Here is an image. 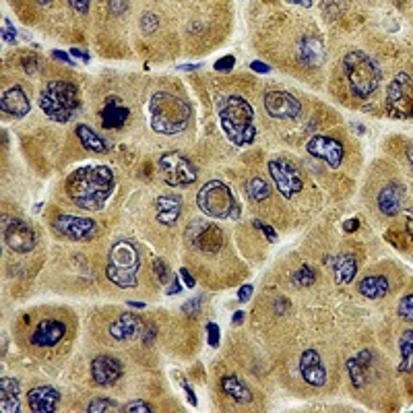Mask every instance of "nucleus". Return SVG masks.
I'll return each instance as SVG.
<instances>
[{
	"label": "nucleus",
	"instance_id": "nucleus-1",
	"mask_svg": "<svg viewBox=\"0 0 413 413\" xmlns=\"http://www.w3.org/2000/svg\"><path fill=\"white\" fill-rule=\"evenodd\" d=\"M116 186L114 172L108 166H87L75 170L66 180V195L75 206L102 211Z\"/></svg>",
	"mask_w": 413,
	"mask_h": 413
},
{
	"label": "nucleus",
	"instance_id": "nucleus-2",
	"mask_svg": "<svg viewBox=\"0 0 413 413\" xmlns=\"http://www.w3.org/2000/svg\"><path fill=\"white\" fill-rule=\"evenodd\" d=\"M149 116H151V128L160 135H178L186 131L193 118L191 106L168 91H157L149 99Z\"/></svg>",
	"mask_w": 413,
	"mask_h": 413
},
{
	"label": "nucleus",
	"instance_id": "nucleus-3",
	"mask_svg": "<svg viewBox=\"0 0 413 413\" xmlns=\"http://www.w3.org/2000/svg\"><path fill=\"white\" fill-rule=\"evenodd\" d=\"M219 122H221L225 137L238 147L250 145L256 139L254 110L240 95H229L223 102L221 112H219Z\"/></svg>",
	"mask_w": 413,
	"mask_h": 413
},
{
	"label": "nucleus",
	"instance_id": "nucleus-4",
	"mask_svg": "<svg viewBox=\"0 0 413 413\" xmlns=\"http://www.w3.org/2000/svg\"><path fill=\"white\" fill-rule=\"evenodd\" d=\"M343 70L356 97H370L381 87L383 70L378 62L362 50H354L343 58Z\"/></svg>",
	"mask_w": 413,
	"mask_h": 413
},
{
	"label": "nucleus",
	"instance_id": "nucleus-5",
	"mask_svg": "<svg viewBox=\"0 0 413 413\" xmlns=\"http://www.w3.org/2000/svg\"><path fill=\"white\" fill-rule=\"evenodd\" d=\"M139 269H141V256H139L137 246L128 240H118L112 246L110 256H108V265H106L108 279L122 289L137 287Z\"/></svg>",
	"mask_w": 413,
	"mask_h": 413
},
{
	"label": "nucleus",
	"instance_id": "nucleus-6",
	"mask_svg": "<svg viewBox=\"0 0 413 413\" xmlns=\"http://www.w3.org/2000/svg\"><path fill=\"white\" fill-rule=\"evenodd\" d=\"M41 112L54 122H68L79 110V89L68 81H50L39 95Z\"/></svg>",
	"mask_w": 413,
	"mask_h": 413
},
{
	"label": "nucleus",
	"instance_id": "nucleus-7",
	"mask_svg": "<svg viewBox=\"0 0 413 413\" xmlns=\"http://www.w3.org/2000/svg\"><path fill=\"white\" fill-rule=\"evenodd\" d=\"M197 203L206 217H215V219H238L240 217V205L236 203L231 191L219 180L206 182L197 195Z\"/></svg>",
	"mask_w": 413,
	"mask_h": 413
},
{
	"label": "nucleus",
	"instance_id": "nucleus-8",
	"mask_svg": "<svg viewBox=\"0 0 413 413\" xmlns=\"http://www.w3.org/2000/svg\"><path fill=\"white\" fill-rule=\"evenodd\" d=\"M157 170L162 180L168 186H191L197 182V168L180 153H166L157 162Z\"/></svg>",
	"mask_w": 413,
	"mask_h": 413
},
{
	"label": "nucleus",
	"instance_id": "nucleus-9",
	"mask_svg": "<svg viewBox=\"0 0 413 413\" xmlns=\"http://www.w3.org/2000/svg\"><path fill=\"white\" fill-rule=\"evenodd\" d=\"M269 174L277 186V191L285 197V199H294L302 189H304V180L300 176V170L285 157H275L269 162Z\"/></svg>",
	"mask_w": 413,
	"mask_h": 413
},
{
	"label": "nucleus",
	"instance_id": "nucleus-10",
	"mask_svg": "<svg viewBox=\"0 0 413 413\" xmlns=\"http://www.w3.org/2000/svg\"><path fill=\"white\" fill-rule=\"evenodd\" d=\"M2 238H4V244L12 252H19V254L31 252L37 244V238L31 225L17 217H2Z\"/></svg>",
	"mask_w": 413,
	"mask_h": 413
},
{
	"label": "nucleus",
	"instance_id": "nucleus-11",
	"mask_svg": "<svg viewBox=\"0 0 413 413\" xmlns=\"http://www.w3.org/2000/svg\"><path fill=\"white\" fill-rule=\"evenodd\" d=\"M52 229L66 240L73 242H89L97 236V223L89 217H77V215H60L52 221Z\"/></svg>",
	"mask_w": 413,
	"mask_h": 413
},
{
	"label": "nucleus",
	"instance_id": "nucleus-12",
	"mask_svg": "<svg viewBox=\"0 0 413 413\" xmlns=\"http://www.w3.org/2000/svg\"><path fill=\"white\" fill-rule=\"evenodd\" d=\"M387 102L391 106V110L397 116L410 118L412 116L413 106V91H412V75L410 73H399L391 85H389V93H387Z\"/></svg>",
	"mask_w": 413,
	"mask_h": 413
},
{
	"label": "nucleus",
	"instance_id": "nucleus-13",
	"mask_svg": "<svg viewBox=\"0 0 413 413\" xmlns=\"http://www.w3.org/2000/svg\"><path fill=\"white\" fill-rule=\"evenodd\" d=\"M189 242L206 254H217L223 246V231L221 227L205 223V221H193L186 231Z\"/></svg>",
	"mask_w": 413,
	"mask_h": 413
},
{
	"label": "nucleus",
	"instance_id": "nucleus-14",
	"mask_svg": "<svg viewBox=\"0 0 413 413\" xmlns=\"http://www.w3.org/2000/svg\"><path fill=\"white\" fill-rule=\"evenodd\" d=\"M265 110L271 118L277 120H291L298 118L302 112V104L289 91H269L265 95Z\"/></svg>",
	"mask_w": 413,
	"mask_h": 413
},
{
	"label": "nucleus",
	"instance_id": "nucleus-15",
	"mask_svg": "<svg viewBox=\"0 0 413 413\" xmlns=\"http://www.w3.org/2000/svg\"><path fill=\"white\" fill-rule=\"evenodd\" d=\"M306 151L312 157L323 160L333 170H337L343 162V145H341V141H337L333 137H325V135L312 137L306 145Z\"/></svg>",
	"mask_w": 413,
	"mask_h": 413
},
{
	"label": "nucleus",
	"instance_id": "nucleus-16",
	"mask_svg": "<svg viewBox=\"0 0 413 413\" xmlns=\"http://www.w3.org/2000/svg\"><path fill=\"white\" fill-rule=\"evenodd\" d=\"M122 362L116 360L114 356H97L91 362V378L99 387H110L122 376Z\"/></svg>",
	"mask_w": 413,
	"mask_h": 413
},
{
	"label": "nucleus",
	"instance_id": "nucleus-17",
	"mask_svg": "<svg viewBox=\"0 0 413 413\" xmlns=\"http://www.w3.org/2000/svg\"><path fill=\"white\" fill-rule=\"evenodd\" d=\"M300 372L302 378L310 387H325L327 385V368L316 349H306L300 358Z\"/></svg>",
	"mask_w": 413,
	"mask_h": 413
},
{
	"label": "nucleus",
	"instance_id": "nucleus-18",
	"mask_svg": "<svg viewBox=\"0 0 413 413\" xmlns=\"http://www.w3.org/2000/svg\"><path fill=\"white\" fill-rule=\"evenodd\" d=\"M66 335V325L56 318H46L37 325V329L31 335V343L35 347H52L60 343Z\"/></svg>",
	"mask_w": 413,
	"mask_h": 413
},
{
	"label": "nucleus",
	"instance_id": "nucleus-19",
	"mask_svg": "<svg viewBox=\"0 0 413 413\" xmlns=\"http://www.w3.org/2000/svg\"><path fill=\"white\" fill-rule=\"evenodd\" d=\"M29 410L35 413H54L60 405V393L54 387H35L27 393Z\"/></svg>",
	"mask_w": 413,
	"mask_h": 413
},
{
	"label": "nucleus",
	"instance_id": "nucleus-20",
	"mask_svg": "<svg viewBox=\"0 0 413 413\" xmlns=\"http://www.w3.org/2000/svg\"><path fill=\"white\" fill-rule=\"evenodd\" d=\"M405 199H407L405 186L399 184V182H389V184L378 193V209H381L385 215L393 217V215H397V213L403 209Z\"/></svg>",
	"mask_w": 413,
	"mask_h": 413
},
{
	"label": "nucleus",
	"instance_id": "nucleus-21",
	"mask_svg": "<svg viewBox=\"0 0 413 413\" xmlns=\"http://www.w3.org/2000/svg\"><path fill=\"white\" fill-rule=\"evenodd\" d=\"M131 116V110L124 106V102L116 95L108 97L102 112H99V118H102V124L106 128H120Z\"/></svg>",
	"mask_w": 413,
	"mask_h": 413
},
{
	"label": "nucleus",
	"instance_id": "nucleus-22",
	"mask_svg": "<svg viewBox=\"0 0 413 413\" xmlns=\"http://www.w3.org/2000/svg\"><path fill=\"white\" fill-rule=\"evenodd\" d=\"M0 108L4 114L8 116H15V118H21L29 112V97L25 95V91L15 85V87H8L4 93H2V99H0Z\"/></svg>",
	"mask_w": 413,
	"mask_h": 413
},
{
	"label": "nucleus",
	"instance_id": "nucleus-23",
	"mask_svg": "<svg viewBox=\"0 0 413 413\" xmlns=\"http://www.w3.org/2000/svg\"><path fill=\"white\" fill-rule=\"evenodd\" d=\"M143 333V320L137 314H122L116 323L110 327V335L118 341L135 339Z\"/></svg>",
	"mask_w": 413,
	"mask_h": 413
},
{
	"label": "nucleus",
	"instance_id": "nucleus-24",
	"mask_svg": "<svg viewBox=\"0 0 413 413\" xmlns=\"http://www.w3.org/2000/svg\"><path fill=\"white\" fill-rule=\"evenodd\" d=\"M182 213V201L178 197H160L155 201V219L162 225H174Z\"/></svg>",
	"mask_w": 413,
	"mask_h": 413
},
{
	"label": "nucleus",
	"instance_id": "nucleus-25",
	"mask_svg": "<svg viewBox=\"0 0 413 413\" xmlns=\"http://www.w3.org/2000/svg\"><path fill=\"white\" fill-rule=\"evenodd\" d=\"M21 389L15 378L0 381V410L4 413H17L21 410Z\"/></svg>",
	"mask_w": 413,
	"mask_h": 413
},
{
	"label": "nucleus",
	"instance_id": "nucleus-26",
	"mask_svg": "<svg viewBox=\"0 0 413 413\" xmlns=\"http://www.w3.org/2000/svg\"><path fill=\"white\" fill-rule=\"evenodd\" d=\"M298 58L308 66H318L325 60V46L316 37H306L298 46Z\"/></svg>",
	"mask_w": 413,
	"mask_h": 413
},
{
	"label": "nucleus",
	"instance_id": "nucleus-27",
	"mask_svg": "<svg viewBox=\"0 0 413 413\" xmlns=\"http://www.w3.org/2000/svg\"><path fill=\"white\" fill-rule=\"evenodd\" d=\"M391 285H389V279L383 277V275H368L364 277L360 283H358V291L364 296V298H370V300H381L389 294Z\"/></svg>",
	"mask_w": 413,
	"mask_h": 413
},
{
	"label": "nucleus",
	"instance_id": "nucleus-28",
	"mask_svg": "<svg viewBox=\"0 0 413 413\" xmlns=\"http://www.w3.org/2000/svg\"><path fill=\"white\" fill-rule=\"evenodd\" d=\"M331 265H333V277L339 285H345L356 277L358 262H356L354 254H339L331 260Z\"/></svg>",
	"mask_w": 413,
	"mask_h": 413
},
{
	"label": "nucleus",
	"instance_id": "nucleus-29",
	"mask_svg": "<svg viewBox=\"0 0 413 413\" xmlns=\"http://www.w3.org/2000/svg\"><path fill=\"white\" fill-rule=\"evenodd\" d=\"M75 133H77L81 145H83L87 151H91V153H106V151L110 149L108 141L102 139V137H99L91 126H87V124H77Z\"/></svg>",
	"mask_w": 413,
	"mask_h": 413
},
{
	"label": "nucleus",
	"instance_id": "nucleus-30",
	"mask_svg": "<svg viewBox=\"0 0 413 413\" xmlns=\"http://www.w3.org/2000/svg\"><path fill=\"white\" fill-rule=\"evenodd\" d=\"M370 360H372V354H370L368 349H364L360 356H356V358L347 360V372H349V376H352V383H354V387H356V389H362V387L366 385L364 370L368 368Z\"/></svg>",
	"mask_w": 413,
	"mask_h": 413
},
{
	"label": "nucleus",
	"instance_id": "nucleus-31",
	"mask_svg": "<svg viewBox=\"0 0 413 413\" xmlns=\"http://www.w3.org/2000/svg\"><path fill=\"white\" fill-rule=\"evenodd\" d=\"M221 389L225 395H229L233 401L238 403H250L252 401V393L250 389L238 378V376H223L221 378Z\"/></svg>",
	"mask_w": 413,
	"mask_h": 413
},
{
	"label": "nucleus",
	"instance_id": "nucleus-32",
	"mask_svg": "<svg viewBox=\"0 0 413 413\" xmlns=\"http://www.w3.org/2000/svg\"><path fill=\"white\" fill-rule=\"evenodd\" d=\"M246 191H248V197L252 199V201H265V199H269L271 197V186L260 178V176H254V178H250L248 180V184H246Z\"/></svg>",
	"mask_w": 413,
	"mask_h": 413
},
{
	"label": "nucleus",
	"instance_id": "nucleus-33",
	"mask_svg": "<svg viewBox=\"0 0 413 413\" xmlns=\"http://www.w3.org/2000/svg\"><path fill=\"white\" fill-rule=\"evenodd\" d=\"M87 412L89 413H116V412H122V410L118 407V403H116V401H112V399H104V397H97V399H91V401H89V405H87Z\"/></svg>",
	"mask_w": 413,
	"mask_h": 413
},
{
	"label": "nucleus",
	"instance_id": "nucleus-34",
	"mask_svg": "<svg viewBox=\"0 0 413 413\" xmlns=\"http://www.w3.org/2000/svg\"><path fill=\"white\" fill-rule=\"evenodd\" d=\"M412 331H405V335L401 337V358H403L401 372H410L412 370Z\"/></svg>",
	"mask_w": 413,
	"mask_h": 413
},
{
	"label": "nucleus",
	"instance_id": "nucleus-35",
	"mask_svg": "<svg viewBox=\"0 0 413 413\" xmlns=\"http://www.w3.org/2000/svg\"><path fill=\"white\" fill-rule=\"evenodd\" d=\"M153 273H155V277H157L160 283H168V281L172 279L170 267H168L162 258H155V260H153Z\"/></svg>",
	"mask_w": 413,
	"mask_h": 413
},
{
	"label": "nucleus",
	"instance_id": "nucleus-36",
	"mask_svg": "<svg viewBox=\"0 0 413 413\" xmlns=\"http://www.w3.org/2000/svg\"><path fill=\"white\" fill-rule=\"evenodd\" d=\"M314 279H316V275H314V271H312L310 267H302V269L294 275L296 285H312Z\"/></svg>",
	"mask_w": 413,
	"mask_h": 413
},
{
	"label": "nucleus",
	"instance_id": "nucleus-37",
	"mask_svg": "<svg viewBox=\"0 0 413 413\" xmlns=\"http://www.w3.org/2000/svg\"><path fill=\"white\" fill-rule=\"evenodd\" d=\"M412 304H413V296L412 294H407V296L401 300V304H399V316H401V318H405V320H412V316H413Z\"/></svg>",
	"mask_w": 413,
	"mask_h": 413
},
{
	"label": "nucleus",
	"instance_id": "nucleus-38",
	"mask_svg": "<svg viewBox=\"0 0 413 413\" xmlns=\"http://www.w3.org/2000/svg\"><path fill=\"white\" fill-rule=\"evenodd\" d=\"M124 412L126 413H151V407H149L145 401H131V403H126Z\"/></svg>",
	"mask_w": 413,
	"mask_h": 413
},
{
	"label": "nucleus",
	"instance_id": "nucleus-39",
	"mask_svg": "<svg viewBox=\"0 0 413 413\" xmlns=\"http://www.w3.org/2000/svg\"><path fill=\"white\" fill-rule=\"evenodd\" d=\"M203 300H205V296H197L195 300H189V302L184 304V312H186V314H197V312L201 310Z\"/></svg>",
	"mask_w": 413,
	"mask_h": 413
},
{
	"label": "nucleus",
	"instance_id": "nucleus-40",
	"mask_svg": "<svg viewBox=\"0 0 413 413\" xmlns=\"http://www.w3.org/2000/svg\"><path fill=\"white\" fill-rule=\"evenodd\" d=\"M206 333H209V345L217 347L219 345V327L215 323H209L206 325Z\"/></svg>",
	"mask_w": 413,
	"mask_h": 413
},
{
	"label": "nucleus",
	"instance_id": "nucleus-41",
	"mask_svg": "<svg viewBox=\"0 0 413 413\" xmlns=\"http://www.w3.org/2000/svg\"><path fill=\"white\" fill-rule=\"evenodd\" d=\"M2 39L8 44H15V27L8 19H4V25H2Z\"/></svg>",
	"mask_w": 413,
	"mask_h": 413
},
{
	"label": "nucleus",
	"instance_id": "nucleus-42",
	"mask_svg": "<svg viewBox=\"0 0 413 413\" xmlns=\"http://www.w3.org/2000/svg\"><path fill=\"white\" fill-rule=\"evenodd\" d=\"M157 17L155 15H151V12H147V15H143V19H141V25H143V29L145 31H153L155 27H157Z\"/></svg>",
	"mask_w": 413,
	"mask_h": 413
},
{
	"label": "nucleus",
	"instance_id": "nucleus-43",
	"mask_svg": "<svg viewBox=\"0 0 413 413\" xmlns=\"http://www.w3.org/2000/svg\"><path fill=\"white\" fill-rule=\"evenodd\" d=\"M252 225H254V227H256V229H260V231H262V233H265V236H267V240H271V242H273V240H275V238H277V231H275V229H273V227H269V225H265V223H262V221H252Z\"/></svg>",
	"mask_w": 413,
	"mask_h": 413
},
{
	"label": "nucleus",
	"instance_id": "nucleus-44",
	"mask_svg": "<svg viewBox=\"0 0 413 413\" xmlns=\"http://www.w3.org/2000/svg\"><path fill=\"white\" fill-rule=\"evenodd\" d=\"M233 62H236L233 56H225L223 60H217V62H215V70H225V73H227V70L233 68Z\"/></svg>",
	"mask_w": 413,
	"mask_h": 413
},
{
	"label": "nucleus",
	"instance_id": "nucleus-45",
	"mask_svg": "<svg viewBox=\"0 0 413 413\" xmlns=\"http://www.w3.org/2000/svg\"><path fill=\"white\" fill-rule=\"evenodd\" d=\"M252 289H254L252 285H242L240 291H238V300H240V302H248L250 296H252Z\"/></svg>",
	"mask_w": 413,
	"mask_h": 413
},
{
	"label": "nucleus",
	"instance_id": "nucleus-46",
	"mask_svg": "<svg viewBox=\"0 0 413 413\" xmlns=\"http://www.w3.org/2000/svg\"><path fill=\"white\" fill-rule=\"evenodd\" d=\"M180 277L184 279V285H186V287H191V289H193V287L197 285V281H195V277L189 273V269H180Z\"/></svg>",
	"mask_w": 413,
	"mask_h": 413
},
{
	"label": "nucleus",
	"instance_id": "nucleus-47",
	"mask_svg": "<svg viewBox=\"0 0 413 413\" xmlns=\"http://www.w3.org/2000/svg\"><path fill=\"white\" fill-rule=\"evenodd\" d=\"M108 6H110V8H112V12H116V15H120V12H126V8H128V4H126V2H110Z\"/></svg>",
	"mask_w": 413,
	"mask_h": 413
},
{
	"label": "nucleus",
	"instance_id": "nucleus-48",
	"mask_svg": "<svg viewBox=\"0 0 413 413\" xmlns=\"http://www.w3.org/2000/svg\"><path fill=\"white\" fill-rule=\"evenodd\" d=\"M250 68H252V70H256V73H269V70H271V66H269V64H265V62H258V60H256V62H252V64H250Z\"/></svg>",
	"mask_w": 413,
	"mask_h": 413
},
{
	"label": "nucleus",
	"instance_id": "nucleus-49",
	"mask_svg": "<svg viewBox=\"0 0 413 413\" xmlns=\"http://www.w3.org/2000/svg\"><path fill=\"white\" fill-rule=\"evenodd\" d=\"M52 56H54V58H58V60H62V62H66V64H75V62H73V60L68 58V54H66V52L54 50V52H52Z\"/></svg>",
	"mask_w": 413,
	"mask_h": 413
},
{
	"label": "nucleus",
	"instance_id": "nucleus-50",
	"mask_svg": "<svg viewBox=\"0 0 413 413\" xmlns=\"http://www.w3.org/2000/svg\"><path fill=\"white\" fill-rule=\"evenodd\" d=\"M182 387H184V391H186V397H189L191 405H197V397H195V393H193V387H191L189 383H182Z\"/></svg>",
	"mask_w": 413,
	"mask_h": 413
},
{
	"label": "nucleus",
	"instance_id": "nucleus-51",
	"mask_svg": "<svg viewBox=\"0 0 413 413\" xmlns=\"http://www.w3.org/2000/svg\"><path fill=\"white\" fill-rule=\"evenodd\" d=\"M73 8H77V10H81V12H87V8H89V2L85 0V2H77V0H70L68 2Z\"/></svg>",
	"mask_w": 413,
	"mask_h": 413
},
{
	"label": "nucleus",
	"instance_id": "nucleus-52",
	"mask_svg": "<svg viewBox=\"0 0 413 413\" xmlns=\"http://www.w3.org/2000/svg\"><path fill=\"white\" fill-rule=\"evenodd\" d=\"M70 56H75V58H81L83 62H89V54H87V52H83V50H77V48H73V50H70Z\"/></svg>",
	"mask_w": 413,
	"mask_h": 413
},
{
	"label": "nucleus",
	"instance_id": "nucleus-53",
	"mask_svg": "<svg viewBox=\"0 0 413 413\" xmlns=\"http://www.w3.org/2000/svg\"><path fill=\"white\" fill-rule=\"evenodd\" d=\"M180 291H182V285H180L178 279H174L172 285H170V289H168V296H174V294H180Z\"/></svg>",
	"mask_w": 413,
	"mask_h": 413
},
{
	"label": "nucleus",
	"instance_id": "nucleus-54",
	"mask_svg": "<svg viewBox=\"0 0 413 413\" xmlns=\"http://www.w3.org/2000/svg\"><path fill=\"white\" fill-rule=\"evenodd\" d=\"M358 225H360L358 219H349V221H345L343 229H345V231H354V229H358Z\"/></svg>",
	"mask_w": 413,
	"mask_h": 413
},
{
	"label": "nucleus",
	"instance_id": "nucleus-55",
	"mask_svg": "<svg viewBox=\"0 0 413 413\" xmlns=\"http://www.w3.org/2000/svg\"><path fill=\"white\" fill-rule=\"evenodd\" d=\"M231 320H233V325H242V320H244V312H242V310H240V312H236Z\"/></svg>",
	"mask_w": 413,
	"mask_h": 413
},
{
	"label": "nucleus",
	"instance_id": "nucleus-56",
	"mask_svg": "<svg viewBox=\"0 0 413 413\" xmlns=\"http://www.w3.org/2000/svg\"><path fill=\"white\" fill-rule=\"evenodd\" d=\"M201 68V64H184V66H180V70H199Z\"/></svg>",
	"mask_w": 413,
	"mask_h": 413
},
{
	"label": "nucleus",
	"instance_id": "nucleus-57",
	"mask_svg": "<svg viewBox=\"0 0 413 413\" xmlns=\"http://www.w3.org/2000/svg\"><path fill=\"white\" fill-rule=\"evenodd\" d=\"M291 4H300V6H312L310 0H291Z\"/></svg>",
	"mask_w": 413,
	"mask_h": 413
},
{
	"label": "nucleus",
	"instance_id": "nucleus-58",
	"mask_svg": "<svg viewBox=\"0 0 413 413\" xmlns=\"http://www.w3.org/2000/svg\"><path fill=\"white\" fill-rule=\"evenodd\" d=\"M128 306H133V308H141V310H143L147 304H143V302H128Z\"/></svg>",
	"mask_w": 413,
	"mask_h": 413
}]
</instances>
